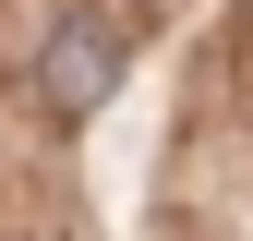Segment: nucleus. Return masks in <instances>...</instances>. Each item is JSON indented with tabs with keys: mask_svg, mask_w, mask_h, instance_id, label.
I'll list each match as a JSON object with an SVG mask.
<instances>
[{
	"mask_svg": "<svg viewBox=\"0 0 253 241\" xmlns=\"http://www.w3.org/2000/svg\"><path fill=\"white\" fill-rule=\"evenodd\" d=\"M109 84H121V37H109V12H60L48 48H37V97H48L60 120H84V109H109Z\"/></svg>",
	"mask_w": 253,
	"mask_h": 241,
	"instance_id": "nucleus-1",
	"label": "nucleus"
}]
</instances>
